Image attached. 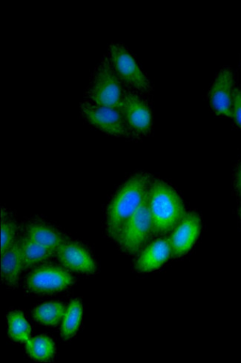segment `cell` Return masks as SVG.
<instances>
[{
	"mask_svg": "<svg viewBox=\"0 0 241 363\" xmlns=\"http://www.w3.org/2000/svg\"><path fill=\"white\" fill-rule=\"evenodd\" d=\"M152 180L148 173H136L112 198L106 214V232L111 239L116 240L126 220L140 208L148 194Z\"/></svg>",
	"mask_w": 241,
	"mask_h": 363,
	"instance_id": "1",
	"label": "cell"
},
{
	"mask_svg": "<svg viewBox=\"0 0 241 363\" xmlns=\"http://www.w3.org/2000/svg\"><path fill=\"white\" fill-rule=\"evenodd\" d=\"M154 235L172 232L186 215L184 202L174 189L160 179L152 180L148 191Z\"/></svg>",
	"mask_w": 241,
	"mask_h": 363,
	"instance_id": "2",
	"label": "cell"
},
{
	"mask_svg": "<svg viewBox=\"0 0 241 363\" xmlns=\"http://www.w3.org/2000/svg\"><path fill=\"white\" fill-rule=\"evenodd\" d=\"M154 235L148 194L137 211L126 220L115 241L126 254L138 255Z\"/></svg>",
	"mask_w": 241,
	"mask_h": 363,
	"instance_id": "3",
	"label": "cell"
},
{
	"mask_svg": "<svg viewBox=\"0 0 241 363\" xmlns=\"http://www.w3.org/2000/svg\"><path fill=\"white\" fill-rule=\"evenodd\" d=\"M123 92L118 77L106 58L96 70L87 91L89 102L96 106L120 109Z\"/></svg>",
	"mask_w": 241,
	"mask_h": 363,
	"instance_id": "4",
	"label": "cell"
},
{
	"mask_svg": "<svg viewBox=\"0 0 241 363\" xmlns=\"http://www.w3.org/2000/svg\"><path fill=\"white\" fill-rule=\"evenodd\" d=\"M74 277L65 269L55 265H43L36 268L28 276L27 289L38 294H54L69 288Z\"/></svg>",
	"mask_w": 241,
	"mask_h": 363,
	"instance_id": "5",
	"label": "cell"
},
{
	"mask_svg": "<svg viewBox=\"0 0 241 363\" xmlns=\"http://www.w3.org/2000/svg\"><path fill=\"white\" fill-rule=\"evenodd\" d=\"M109 55L112 67L122 81L139 91L147 93L150 91L148 78L123 45L112 44L109 47Z\"/></svg>",
	"mask_w": 241,
	"mask_h": 363,
	"instance_id": "6",
	"label": "cell"
},
{
	"mask_svg": "<svg viewBox=\"0 0 241 363\" xmlns=\"http://www.w3.org/2000/svg\"><path fill=\"white\" fill-rule=\"evenodd\" d=\"M120 111L131 135L144 136L152 130L151 109L137 94L124 91Z\"/></svg>",
	"mask_w": 241,
	"mask_h": 363,
	"instance_id": "7",
	"label": "cell"
},
{
	"mask_svg": "<svg viewBox=\"0 0 241 363\" xmlns=\"http://www.w3.org/2000/svg\"><path fill=\"white\" fill-rule=\"evenodd\" d=\"M80 109L84 118L94 128L116 137L131 135L120 110L96 106L89 101L80 104Z\"/></svg>",
	"mask_w": 241,
	"mask_h": 363,
	"instance_id": "8",
	"label": "cell"
},
{
	"mask_svg": "<svg viewBox=\"0 0 241 363\" xmlns=\"http://www.w3.org/2000/svg\"><path fill=\"white\" fill-rule=\"evenodd\" d=\"M201 227V218L196 213H186L181 222L172 231L169 238L173 257L180 258L186 255L194 246Z\"/></svg>",
	"mask_w": 241,
	"mask_h": 363,
	"instance_id": "9",
	"label": "cell"
},
{
	"mask_svg": "<svg viewBox=\"0 0 241 363\" xmlns=\"http://www.w3.org/2000/svg\"><path fill=\"white\" fill-rule=\"evenodd\" d=\"M55 255L64 268L85 274H92L96 270V262L90 252L82 244L67 240L56 251Z\"/></svg>",
	"mask_w": 241,
	"mask_h": 363,
	"instance_id": "10",
	"label": "cell"
},
{
	"mask_svg": "<svg viewBox=\"0 0 241 363\" xmlns=\"http://www.w3.org/2000/svg\"><path fill=\"white\" fill-rule=\"evenodd\" d=\"M233 74L230 69L220 71L210 91L211 106L217 116L232 118Z\"/></svg>",
	"mask_w": 241,
	"mask_h": 363,
	"instance_id": "11",
	"label": "cell"
},
{
	"mask_svg": "<svg viewBox=\"0 0 241 363\" xmlns=\"http://www.w3.org/2000/svg\"><path fill=\"white\" fill-rule=\"evenodd\" d=\"M172 256L169 238L158 239L144 247L136 263L135 269L140 273H149L162 267Z\"/></svg>",
	"mask_w": 241,
	"mask_h": 363,
	"instance_id": "12",
	"label": "cell"
},
{
	"mask_svg": "<svg viewBox=\"0 0 241 363\" xmlns=\"http://www.w3.org/2000/svg\"><path fill=\"white\" fill-rule=\"evenodd\" d=\"M24 270L20 238L1 254V275L10 287L18 285L21 273Z\"/></svg>",
	"mask_w": 241,
	"mask_h": 363,
	"instance_id": "13",
	"label": "cell"
},
{
	"mask_svg": "<svg viewBox=\"0 0 241 363\" xmlns=\"http://www.w3.org/2000/svg\"><path fill=\"white\" fill-rule=\"evenodd\" d=\"M23 234L32 241L55 252L67 240L65 235L56 228L35 220L26 225Z\"/></svg>",
	"mask_w": 241,
	"mask_h": 363,
	"instance_id": "14",
	"label": "cell"
},
{
	"mask_svg": "<svg viewBox=\"0 0 241 363\" xmlns=\"http://www.w3.org/2000/svg\"><path fill=\"white\" fill-rule=\"evenodd\" d=\"M24 270L50 260L55 252L32 241L23 234L20 238Z\"/></svg>",
	"mask_w": 241,
	"mask_h": 363,
	"instance_id": "15",
	"label": "cell"
},
{
	"mask_svg": "<svg viewBox=\"0 0 241 363\" xmlns=\"http://www.w3.org/2000/svg\"><path fill=\"white\" fill-rule=\"evenodd\" d=\"M26 344L28 355L36 361H50L55 354L53 340L45 335L30 338L26 342Z\"/></svg>",
	"mask_w": 241,
	"mask_h": 363,
	"instance_id": "16",
	"label": "cell"
},
{
	"mask_svg": "<svg viewBox=\"0 0 241 363\" xmlns=\"http://www.w3.org/2000/svg\"><path fill=\"white\" fill-rule=\"evenodd\" d=\"M83 306L78 299H74L64 314L61 325L62 338L69 340L73 337L79 329L82 320Z\"/></svg>",
	"mask_w": 241,
	"mask_h": 363,
	"instance_id": "17",
	"label": "cell"
},
{
	"mask_svg": "<svg viewBox=\"0 0 241 363\" xmlns=\"http://www.w3.org/2000/svg\"><path fill=\"white\" fill-rule=\"evenodd\" d=\"M65 313V306L60 303L51 302L37 307L33 311V317L43 325L55 326L63 319Z\"/></svg>",
	"mask_w": 241,
	"mask_h": 363,
	"instance_id": "18",
	"label": "cell"
},
{
	"mask_svg": "<svg viewBox=\"0 0 241 363\" xmlns=\"http://www.w3.org/2000/svg\"><path fill=\"white\" fill-rule=\"evenodd\" d=\"M9 337L16 342H26L30 339V328L22 312L15 311L8 315Z\"/></svg>",
	"mask_w": 241,
	"mask_h": 363,
	"instance_id": "19",
	"label": "cell"
},
{
	"mask_svg": "<svg viewBox=\"0 0 241 363\" xmlns=\"http://www.w3.org/2000/svg\"><path fill=\"white\" fill-rule=\"evenodd\" d=\"M18 226L11 218H4L1 225V254L17 240Z\"/></svg>",
	"mask_w": 241,
	"mask_h": 363,
	"instance_id": "20",
	"label": "cell"
},
{
	"mask_svg": "<svg viewBox=\"0 0 241 363\" xmlns=\"http://www.w3.org/2000/svg\"><path fill=\"white\" fill-rule=\"evenodd\" d=\"M232 118L241 129V90L234 88L232 101Z\"/></svg>",
	"mask_w": 241,
	"mask_h": 363,
	"instance_id": "21",
	"label": "cell"
},
{
	"mask_svg": "<svg viewBox=\"0 0 241 363\" xmlns=\"http://www.w3.org/2000/svg\"><path fill=\"white\" fill-rule=\"evenodd\" d=\"M234 184L236 191L240 196H241V159L237 164L235 171Z\"/></svg>",
	"mask_w": 241,
	"mask_h": 363,
	"instance_id": "22",
	"label": "cell"
},
{
	"mask_svg": "<svg viewBox=\"0 0 241 363\" xmlns=\"http://www.w3.org/2000/svg\"><path fill=\"white\" fill-rule=\"evenodd\" d=\"M240 218H241V206H240Z\"/></svg>",
	"mask_w": 241,
	"mask_h": 363,
	"instance_id": "23",
	"label": "cell"
}]
</instances>
